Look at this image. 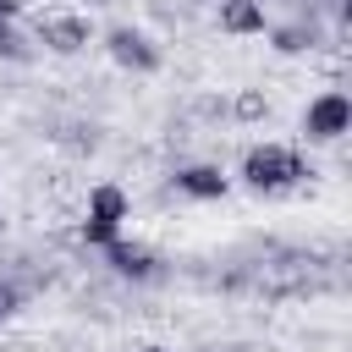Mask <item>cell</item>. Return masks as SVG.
<instances>
[{"instance_id":"obj_14","label":"cell","mask_w":352,"mask_h":352,"mask_svg":"<svg viewBox=\"0 0 352 352\" xmlns=\"http://www.w3.org/2000/svg\"><path fill=\"white\" fill-rule=\"evenodd\" d=\"M143 352H170V346H143Z\"/></svg>"},{"instance_id":"obj_9","label":"cell","mask_w":352,"mask_h":352,"mask_svg":"<svg viewBox=\"0 0 352 352\" xmlns=\"http://www.w3.org/2000/svg\"><path fill=\"white\" fill-rule=\"evenodd\" d=\"M314 44H319L314 22H286V28H275V50H280V55H302V50H314Z\"/></svg>"},{"instance_id":"obj_2","label":"cell","mask_w":352,"mask_h":352,"mask_svg":"<svg viewBox=\"0 0 352 352\" xmlns=\"http://www.w3.org/2000/svg\"><path fill=\"white\" fill-rule=\"evenodd\" d=\"M121 220H126V192L104 182V187L88 192V214H82V226H77V242H82V248H104Z\"/></svg>"},{"instance_id":"obj_13","label":"cell","mask_w":352,"mask_h":352,"mask_svg":"<svg viewBox=\"0 0 352 352\" xmlns=\"http://www.w3.org/2000/svg\"><path fill=\"white\" fill-rule=\"evenodd\" d=\"M192 110H198V116H209V121H214V116H226V104H220V99H209V94H204Z\"/></svg>"},{"instance_id":"obj_6","label":"cell","mask_w":352,"mask_h":352,"mask_svg":"<svg viewBox=\"0 0 352 352\" xmlns=\"http://www.w3.org/2000/svg\"><path fill=\"white\" fill-rule=\"evenodd\" d=\"M104 44H110V55H116L126 72H154V66H160V50H154V38H148V33H138V28H116Z\"/></svg>"},{"instance_id":"obj_7","label":"cell","mask_w":352,"mask_h":352,"mask_svg":"<svg viewBox=\"0 0 352 352\" xmlns=\"http://www.w3.org/2000/svg\"><path fill=\"white\" fill-rule=\"evenodd\" d=\"M220 33H231V38L264 33V6L258 0H220Z\"/></svg>"},{"instance_id":"obj_12","label":"cell","mask_w":352,"mask_h":352,"mask_svg":"<svg viewBox=\"0 0 352 352\" xmlns=\"http://www.w3.org/2000/svg\"><path fill=\"white\" fill-rule=\"evenodd\" d=\"M16 302H22V292H16L11 280H0V324H6L11 314H16Z\"/></svg>"},{"instance_id":"obj_8","label":"cell","mask_w":352,"mask_h":352,"mask_svg":"<svg viewBox=\"0 0 352 352\" xmlns=\"http://www.w3.org/2000/svg\"><path fill=\"white\" fill-rule=\"evenodd\" d=\"M176 187L187 192V198H226V170L220 165H187V170H176Z\"/></svg>"},{"instance_id":"obj_11","label":"cell","mask_w":352,"mask_h":352,"mask_svg":"<svg viewBox=\"0 0 352 352\" xmlns=\"http://www.w3.org/2000/svg\"><path fill=\"white\" fill-rule=\"evenodd\" d=\"M0 55H6V60H33V50H28V38L16 33L11 16H0Z\"/></svg>"},{"instance_id":"obj_1","label":"cell","mask_w":352,"mask_h":352,"mask_svg":"<svg viewBox=\"0 0 352 352\" xmlns=\"http://www.w3.org/2000/svg\"><path fill=\"white\" fill-rule=\"evenodd\" d=\"M242 176H248L253 192H286V187H297V182L314 176V170H308V160H302L297 148H286V143H258V148H248Z\"/></svg>"},{"instance_id":"obj_10","label":"cell","mask_w":352,"mask_h":352,"mask_svg":"<svg viewBox=\"0 0 352 352\" xmlns=\"http://www.w3.org/2000/svg\"><path fill=\"white\" fill-rule=\"evenodd\" d=\"M231 116H236V121H264V116H270V99H264L258 88H242V94L231 99Z\"/></svg>"},{"instance_id":"obj_5","label":"cell","mask_w":352,"mask_h":352,"mask_svg":"<svg viewBox=\"0 0 352 352\" xmlns=\"http://www.w3.org/2000/svg\"><path fill=\"white\" fill-rule=\"evenodd\" d=\"M99 253H104V264H110L116 275H126V280H148V275H160V258H154L143 242H121V236H110Z\"/></svg>"},{"instance_id":"obj_3","label":"cell","mask_w":352,"mask_h":352,"mask_svg":"<svg viewBox=\"0 0 352 352\" xmlns=\"http://www.w3.org/2000/svg\"><path fill=\"white\" fill-rule=\"evenodd\" d=\"M346 126H352V99L336 94V88L319 94V99L308 104V116H302V138H308V143H336Z\"/></svg>"},{"instance_id":"obj_4","label":"cell","mask_w":352,"mask_h":352,"mask_svg":"<svg viewBox=\"0 0 352 352\" xmlns=\"http://www.w3.org/2000/svg\"><path fill=\"white\" fill-rule=\"evenodd\" d=\"M88 38H94V22L77 16V11H50V16H38V44L55 50V55H77V50H88Z\"/></svg>"},{"instance_id":"obj_15","label":"cell","mask_w":352,"mask_h":352,"mask_svg":"<svg viewBox=\"0 0 352 352\" xmlns=\"http://www.w3.org/2000/svg\"><path fill=\"white\" fill-rule=\"evenodd\" d=\"M214 352H220V346H214Z\"/></svg>"}]
</instances>
